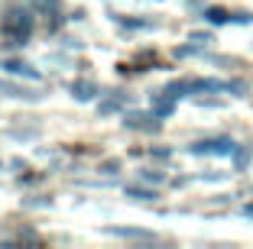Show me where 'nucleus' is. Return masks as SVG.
I'll list each match as a JSON object with an SVG mask.
<instances>
[{
  "label": "nucleus",
  "mask_w": 253,
  "mask_h": 249,
  "mask_svg": "<svg viewBox=\"0 0 253 249\" xmlns=\"http://www.w3.org/2000/svg\"><path fill=\"white\" fill-rule=\"evenodd\" d=\"M7 71L10 74H26V78H39V71L33 65H26V62H7Z\"/></svg>",
  "instance_id": "obj_6"
},
{
  "label": "nucleus",
  "mask_w": 253,
  "mask_h": 249,
  "mask_svg": "<svg viewBox=\"0 0 253 249\" xmlns=\"http://www.w3.org/2000/svg\"><path fill=\"white\" fill-rule=\"evenodd\" d=\"M244 211H247V213H250V217H253V204H247V207H244Z\"/></svg>",
  "instance_id": "obj_14"
},
{
  "label": "nucleus",
  "mask_w": 253,
  "mask_h": 249,
  "mask_svg": "<svg viewBox=\"0 0 253 249\" xmlns=\"http://www.w3.org/2000/svg\"><path fill=\"white\" fill-rule=\"evenodd\" d=\"M126 198H136V201H153L156 194H153V191H143V188H126Z\"/></svg>",
  "instance_id": "obj_10"
},
{
  "label": "nucleus",
  "mask_w": 253,
  "mask_h": 249,
  "mask_svg": "<svg viewBox=\"0 0 253 249\" xmlns=\"http://www.w3.org/2000/svg\"><path fill=\"white\" fill-rule=\"evenodd\" d=\"M195 155H231L234 152V142L231 140H208V142H198V146H192Z\"/></svg>",
  "instance_id": "obj_2"
},
{
  "label": "nucleus",
  "mask_w": 253,
  "mask_h": 249,
  "mask_svg": "<svg viewBox=\"0 0 253 249\" xmlns=\"http://www.w3.org/2000/svg\"><path fill=\"white\" fill-rule=\"evenodd\" d=\"M117 110H120V104H117V101H104L97 113H101V117H107V113H117Z\"/></svg>",
  "instance_id": "obj_11"
},
{
  "label": "nucleus",
  "mask_w": 253,
  "mask_h": 249,
  "mask_svg": "<svg viewBox=\"0 0 253 249\" xmlns=\"http://www.w3.org/2000/svg\"><path fill=\"white\" fill-rule=\"evenodd\" d=\"M192 42H211V33H192Z\"/></svg>",
  "instance_id": "obj_13"
},
{
  "label": "nucleus",
  "mask_w": 253,
  "mask_h": 249,
  "mask_svg": "<svg viewBox=\"0 0 253 249\" xmlns=\"http://www.w3.org/2000/svg\"><path fill=\"white\" fill-rule=\"evenodd\" d=\"M30 30H33V16L26 10H10L3 16V33L10 36V45H20L23 39L30 36Z\"/></svg>",
  "instance_id": "obj_1"
},
{
  "label": "nucleus",
  "mask_w": 253,
  "mask_h": 249,
  "mask_svg": "<svg viewBox=\"0 0 253 249\" xmlns=\"http://www.w3.org/2000/svg\"><path fill=\"white\" fill-rule=\"evenodd\" d=\"M111 233H117V236H133V240H153V233H146V230H124V227H114Z\"/></svg>",
  "instance_id": "obj_8"
},
{
  "label": "nucleus",
  "mask_w": 253,
  "mask_h": 249,
  "mask_svg": "<svg viewBox=\"0 0 253 249\" xmlns=\"http://www.w3.org/2000/svg\"><path fill=\"white\" fill-rule=\"evenodd\" d=\"M143 178H146V181H153V184L166 181V175H163V172H143Z\"/></svg>",
  "instance_id": "obj_12"
},
{
  "label": "nucleus",
  "mask_w": 253,
  "mask_h": 249,
  "mask_svg": "<svg viewBox=\"0 0 253 249\" xmlns=\"http://www.w3.org/2000/svg\"><path fill=\"white\" fill-rule=\"evenodd\" d=\"M205 16H208L211 23H227V20H231V16H227V10H221V7H211Z\"/></svg>",
  "instance_id": "obj_9"
},
{
  "label": "nucleus",
  "mask_w": 253,
  "mask_h": 249,
  "mask_svg": "<svg viewBox=\"0 0 253 249\" xmlns=\"http://www.w3.org/2000/svg\"><path fill=\"white\" fill-rule=\"evenodd\" d=\"M94 94H97V84L88 81V78H82V81H75V84H72V97H75V101H91Z\"/></svg>",
  "instance_id": "obj_3"
},
{
  "label": "nucleus",
  "mask_w": 253,
  "mask_h": 249,
  "mask_svg": "<svg viewBox=\"0 0 253 249\" xmlns=\"http://www.w3.org/2000/svg\"><path fill=\"white\" fill-rule=\"evenodd\" d=\"M169 113H172V94L153 97V117H169Z\"/></svg>",
  "instance_id": "obj_5"
},
{
  "label": "nucleus",
  "mask_w": 253,
  "mask_h": 249,
  "mask_svg": "<svg viewBox=\"0 0 253 249\" xmlns=\"http://www.w3.org/2000/svg\"><path fill=\"white\" fill-rule=\"evenodd\" d=\"M247 165H250V149H237V146H234V169L244 172Z\"/></svg>",
  "instance_id": "obj_7"
},
{
  "label": "nucleus",
  "mask_w": 253,
  "mask_h": 249,
  "mask_svg": "<svg viewBox=\"0 0 253 249\" xmlns=\"http://www.w3.org/2000/svg\"><path fill=\"white\" fill-rule=\"evenodd\" d=\"M188 3H192V7H195V3H198V0H188Z\"/></svg>",
  "instance_id": "obj_15"
},
{
  "label": "nucleus",
  "mask_w": 253,
  "mask_h": 249,
  "mask_svg": "<svg viewBox=\"0 0 253 249\" xmlns=\"http://www.w3.org/2000/svg\"><path fill=\"white\" fill-rule=\"evenodd\" d=\"M124 123L133 130H156V117H146V113H130V117H124Z\"/></svg>",
  "instance_id": "obj_4"
}]
</instances>
